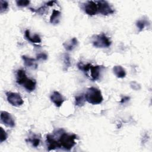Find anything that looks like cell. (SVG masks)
Instances as JSON below:
<instances>
[{"instance_id": "1", "label": "cell", "mask_w": 152, "mask_h": 152, "mask_svg": "<svg viewBox=\"0 0 152 152\" xmlns=\"http://www.w3.org/2000/svg\"><path fill=\"white\" fill-rule=\"evenodd\" d=\"M79 69L83 71L87 77L92 81L97 80L100 75V72L104 68L102 65L93 66L91 64H83L81 62H79L77 65Z\"/></svg>"}, {"instance_id": "2", "label": "cell", "mask_w": 152, "mask_h": 152, "mask_svg": "<svg viewBox=\"0 0 152 152\" xmlns=\"http://www.w3.org/2000/svg\"><path fill=\"white\" fill-rule=\"evenodd\" d=\"M77 138V137L75 134H68L63 130L58 141L60 148L69 151L75 145Z\"/></svg>"}, {"instance_id": "3", "label": "cell", "mask_w": 152, "mask_h": 152, "mask_svg": "<svg viewBox=\"0 0 152 152\" xmlns=\"http://www.w3.org/2000/svg\"><path fill=\"white\" fill-rule=\"evenodd\" d=\"M86 100L92 104H98L102 102L103 96L101 91L96 87H90L84 94Z\"/></svg>"}, {"instance_id": "4", "label": "cell", "mask_w": 152, "mask_h": 152, "mask_svg": "<svg viewBox=\"0 0 152 152\" xmlns=\"http://www.w3.org/2000/svg\"><path fill=\"white\" fill-rule=\"evenodd\" d=\"M92 43L96 48H104L109 47L112 44V42L104 33H102L99 34H96L93 37Z\"/></svg>"}, {"instance_id": "5", "label": "cell", "mask_w": 152, "mask_h": 152, "mask_svg": "<svg viewBox=\"0 0 152 152\" xmlns=\"http://www.w3.org/2000/svg\"><path fill=\"white\" fill-rule=\"evenodd\" d=\"M7 99L9 103L12 106L19 107L24 103V101L20 94L14 92L6 93Z\"/></svg>"}, {"instance_id": "6", "label": "cell", "mask_w": 152, "mask_h": 152, "mask_svg": "<svg viewBox=\"0 0 152 152\" xmlns=\"http://www.w3.org/2000/svg\"><path fill=\"white\" fill-rule=\"evenodd\" d=\"M96 3L98 8V13L104 15H107L114 12V10L108 2L106 1H97Z\"/></svg>"}, {"instance_id": "7", "label": "cell", "mask_w": 152, "mask_h": 152, "mask_svg": "<svg viewBox=\"0 0 152 152\" xmlns=\"http://www.w3.org/2000/svg\"><path fill=\"white\" fill-rule=\"evenodd\" d=\"M84 12L89 15H94L98 13V8L96 1H88L83 4Z\"/></svg>"}, {"instance_id": "8", "label": "cell", "mask_w": 152, "mask_h": 152, "mask_svg": "<svg viewBox=\"0 0 152 152\" xmlns=\"http://www.w3.org/2000/svg\"><path fill=\"white\" fill-rule=\"evenodd\" d=\"M1 121L7 126L13 128L15 126V121L11 115L7 112H1Z\"/></svg>"}, {"instance_id": "9", "label": "cell", "mask_w": 152, "mask_h": 152, "mask_svg": "<svg viewBox=\"0 0 152 152\" xmlns=\"http://www.w3.org/2000/svg\"><path fill=\"white\" fill-rule=\"evenodd\" d=\"M51 101L55 104L56 107H60L64 102V99L62 96L57 91H55L50 96Z\"/></svg>"}, {"instance_id": "10", "label": "cell", "mask_w": 152, "mask_h": 152, "mask_svg": "<svg viewBox=\"0 0 152 152\" xmlns=\"http://www.w3.org/2000/svg\"><path fill=\"white\" fill-rule=\"evenodd\" d=\"M46 142L48 144V148L49 151L60 148L58 140H55V138L50 134L46 135Z\"/></svg>"}, {"instance_id": "11", "label": "cell", "mask_w": 152, "mask_h": 152, "mask_svg": "<svg viewBox=\"0 0 152 152\" xmlns=\"http://www.w3.org/2000/svg\"><path fill=\"white\" fill-rule=\"evenodd\" d=\"M28 78L27 77L26 72L23 69H18L17 72V76H16V81L18 84L22 85L27 80Z\"/></svg>"}, {"instance_id": "12", "label": "cell", "mask_w": 152, "mask_h": 152, "mask_svg": "<svg viewBox=\"0 0 152 152\" xmlns=\"http://www.w3.org/2000/svg\"><path fill=\"white\" fill-rule=\"evenodd\" d=\"M36 81L35 80L27 78V80L23 84V86L24 87V88L28 91L31 92L34 90L36 88Z\"/></svg>"}, {"instance_id": "13", "label": "cell", "mask_w": 152, "mask_h": 152, "mask_svg": "<svg viewBox=\"0 0 152 152\" xmlns=\"http://www.w3.org/2000/svg\"><path fill=\"white\" fill-rule=\"evenodd\" d=\"M25 37L31 43H39L41 42V38L39 35L35 34L33 36H31L29 30H26L25 31Z\"/></svg>"}, {"instance_id": "14", "label": "cell", "mask_w": 152, "mask_h": 152, "mask_svg": "<svg viewBox=\"0 0 152 152\" xmlns=\"http://www.w3.org/2000/svg\"><path fill=\"white\" fill-rule=\"evenodd\" d=\"M113 72L118 78H124L126 76V72L124 68L121 65H115L113 68Z\"/></svg>"}, {"instance_id": "15", "label": "cell", "mask_w": 152, "mask_h": 152, "mask_svg": "<svg viewBox=\"0 0 152 152\" xmlns=\"http://www.w3.org/2000/svg\"><path fill=\"white\" fill-rule=\"evenodd\" d=\"M77 44H78L77 39L75 37H73L69 42L64 43V46L66 50L71 51L75 48V47L77 45Z\"/></svg>"}, {"instance_id": "16", "label": "cell", "mask_w": 152, "mask_h": 152, "mask_svg": "<svg viewBox=\"0 0 152 152\" xmlns=\"http://www.w3.org/2000/svg\"><path fill=\"white\" fill-rule=\"evenodd\" d=\"M22 59L24 61V63L25 66H27V67H33L34 66L35 68H37V64L35 63V61L36 59L26 56L25 55H23L22 56Z\"/></svg>"}, {"instance_id": "17", "label": "cell", "mask_w": 152, "mask_h": 152, "mask_svg": "<svg viewBox=\"0 0 152 152\" xmlns=\"http://www.w3.org/2000/svg\"><path fill=\"white\" fill-rule=\"evenodd\" d=\"M86 98L84 94L81 93L75 97V104L77 106H83L86 102Z\"/></svg>"}, {"instance_id": "18", "label": "cell", "mask_w": 152, "mask_h": 152, "mask_svg": "<svg viewBox=\"0 0 152 152\" xmlns=\"http://www.w3.org/2000/svg\"><path fill=\"white\" fill-rule=\"evenodd\" d=\"M61 15V12L58 10H53L50 17V22L52 24H56L59 22V18Z\"/></svg>"}, {"instance_id": "19", "label": "cell", "mask_w": 152, "mask_h": 152, "mask_svg": "<svg viewBox=\"0 0 152 152\" xmlns=\"http://www.w3.org/2000/svg\"><path fill=\"white\" fill-rule=\"evenodd\" d=\"M64 71H66L68 68L71 65V61H70V58L68 54L65 53L64 56Z\"/></svg>"}, {"instance_id": "20", "label": "cell", "mask_w": 152, "mask_h": 152, "mask_svg": "<svg viewBox=\"0 0 152 152\" xmlns=\"http://www.w3.org/2000/svg\"><path fill=\"white\" fill-rule=\"evenodd\" d=\"M146 24H147V21L145 20H139L136 23V25H137V27L138 28L140 31H142L144 29V28L146 26Z\"/></svg>"}, {"instance_id": "21", "label": "cell", "mask_w": 152, "mask_h": 152, "mask_svg": "<svg viewBox=\"0 0 152 152\" xmlns=\"http://www.w3.org/2000/svg\"><path fill=\"white\" fill-rule=\"evenodd\" d=\"M8 7V3L5 1H0V11L1 12H3L5 11Z\"/></svg>"}, {"instance_id": "22", "label": "cell", "mask_w": 152, "mask_h": 152, "mask_svg": "<svg viewBox=\"0 0 152 152\" xmlns=\"http://www.w3.org/2000/svg\"><path fill=\"white\" fill-rule=\"evenodd\" d=\"M29 142H30L33 146L35 147H37L39 144H40V139L38 138H29L27 140Z\"/></svg>"}, {"instance_id": "23", "label": "cell", "mask_w": 152, "mask_h": 152, "mask_svg": "<svg viewBox=\"0 0 152 152\" xmlns=\"http://www.w3.org/2000/svg\"><path fill=\"white\" fill-rule=\"evenodd\" d=\"M46 5L45 4V5H43V6L39 8L37 10H34V9H33L31 8H30V10H31L32 11H33L34 12H37L38 14H43L46 10Z\"/></svg>"}, {"instance_id": "24", "label": "cell", "mask_w": 152, "mask_h": 152, "mask_svg": "<svg viewBox=\"0 0 152 152\" xmlns=\"http://www.w3.org/2000/svg\"><path fill=\"white\" fill-rule=\"evenodd\" d=\"M16 4L18 7H26L30 4V1L27 0H20L16 1Z\"/></svg>"}, {"instance_id": "25", "label": "cell", "mask_w": 152, "mask_h": 152, "mask_svg": "<svg viewBox=\"0 0 152 152\" xmlns=\"http://www.w3.org/2000/svg\"><path fill=\"white\" fill-rule=\"evenodd\" d=\"M7 138V134L6 132L3 129V128H1V136H0V142H2L5 141Z\"/></svg>"}, {"instance_id": "26", "label": "cell", "mask_w": 152, "mask_h": 152, "mask_svg": "<svg viewBox=\"0 0 152 152\" xmlns=\"http://www.w3.org/2000/svg\"><path fill=\"white\" fill-rule=\"evenodd\" d=\"M130 86L132 89L135 90H140L141 88L140 85L138 83H137L136 81L131 82L130 83Z\"/></svg>"}, {"instance_id": "27", "label": "cell", "mask_w": 152, "mask_h": 152, "mask_svg": "<svg viewBox=\"0 0 152 152\" xmlns=\"http://www.w3.org/2000/svg\"><path fill=\"white\" fill-rule=\"evenodd\" d=\"M36 57H37L36 58L37 60L40 59H42L43 60H46L48 58V55L45 53H40L38 55H37Z\"/></svg>"}, {"instance_id": "28", "label": "cell", "mask_w": 152, "mask_h": 152, "mask_svg": "<svg viewBox=\"0 0 152 152\" xmlns=\"http://www.w3.org/2000/svg\"><path fill=\"white\" fill-rule=\"evenodd\" d=\"M129 99V97H128V96H124V97H122L121 99V103H125V102H127L128 101Z\"/></svg>"}]
</instances>
